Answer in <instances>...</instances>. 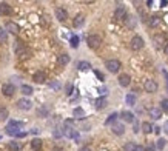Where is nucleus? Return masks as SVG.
<instances>
[{"mask_svg": "<svg viewBox=\"0 0 168 151\" xmlns=\"http://www.w3.org/2000/svg\"><path fill=\"white\" fill-rule=\"evenodd\" d=\"M11 12H12V8L9 6V3L6 2L0 3V16H9Z\"/></svg>", "mask_w": 168, "mask_h": 151, "instance_id": "13", "label": "nucleus"}, {"mask_svg": "<svg viewBox=\"0 0 168 151\" xmlns=\"http://www.w3.org/2000/svg\"><path fill=\"white\" fill-rule=\"evenodd\" d=\"M70 60H71V59H70V56H68V54H60V56H59V65H60V66L68 65V63H70Z\"/></svg>", "mask_w": 168, "mask_h": 151, "instance_id": "23", "label": "nucleus"}, {"mask_svg": "<svg viewBox=\"0 0 168 151\" xmlns=\"http://www.w3.org/2000/svg\"><path fill=\"white\" fill-rule=\"evenodd\" d=\"M107 103H108V102H107L105 97H99V99L96 100V108H97V110H103V108L107 107Z\"/></svg>", "mask_w": 168, "mask_h": 151, "instance_id": "24", "label": "nucleus"}, {"mask_svg": "<svg viewBox=\"0 0 168 151\" xmlns=\"http://www.w3.org/2000/svg\"><path fill=\"white\" fill-rule=\"evenodd\" d=\"M129 46H131L133 51L142 49V48H143V39L140 37V36H134V37L131 39V42H129Z\"/></svg>", "mask_w": 168, "mask_h": 151, "instance_id": "5", "label": "nucleus"}, {"mask_svg": "<svg viewBox=\"0 0 168 151\" xmlns=\"http://www.w3.org/2000/svg\"><path fill=\"white\" fill-rule=\"evenodd\" d=\"M26 134H28V133H26V131H20V133H19V134H17V136H16V137H25V136H26Z\"/></svg>", "mask_w": 168, "mask_h": 151, "instance_id": "47", "label": "nucleus"}, {"mask_svg": "<svg viewBox=\"0 0 168 151\" xmlns=\"http://www.w3.org/2000/svg\"><path fill=\"white\" fill-rule=\"evenodd\" d=\"M148 25H150L151 28H156V26H159V25H161V17H157V16H153V17H150V20H148Z\"/></svg>", "mask_w": 168, "mask_h": 151, "instance_id": "22", "label": "nucleus"}, {"mask_svg": "<svg viewBox=\"0 0 168 151\" xmlns=\"http://www.w3.org/2000/svg\"><path fill=\"white\" fill-rule=\"evenodd\" d=\"M79 151H93V150H91L89 147H82V148H80Z\"/></svg>", "mask_w": 168, "mask_h": 151, "instance_id": "50", "label": "nucleus"}, {"mask_svg": "<svg viewBox=\"0 0 168 151\" xmlns=\"http://www.w3.org/2000/svg\"><path fill=\"white\" fill-rule=\"evenodd\" d=\"M126 23L133 28V26H134V17H128V19H126Z\"/></svg>", "mask_w": 168, "mask_h": 151, "instance_id": "43", "label": "nucleus"}, {"mask_svg": "<svg viewBox=\"0 0 168 151\" xmlns=\"http://www.w3.org/2000/svg\"><path fill=\"white\" fill-rule=\"evenodd\" d=\"M134 151H145V148H143V147H140V145H137V147H136V150Z\"/></svg>", "mask_w": 168, "mask_h": 151, "instance_id": "51", "label": "nucleus"}, {"mask_svg": "<svg viewBox=\"0 0 168 151\" xmlns=\"http://www.w3.org/2000/svg\"><path fill=\"white\" fill-rule=\"evenodd\" d=\"M8 110L6 108H0V122H3V120H6L8 119Z\"/></svg>", "mask_w": 168, "mask_h": 151, "instance_id": "34", "label": "nucleus"}, {"mask_svg": "<svg viewBox=\"0 0 168 151\" xmlns=\"http://www.w3.org/2000/svg\"><path fill=\"white\" fill-rule=\"evenodd\" d=\"M105 66H107V70H108L110 73H113V74L119 73L120 68H122V65H120V62H119L117 59H110V60H107Z\"/></svg>", "mask_w": 168, "mask_h": 151, "instance_id": "2", "label": "nucleus"}, {"mask_svg": "<svg viewBox=\"0 0 168 151\" xmlns=\"http://www.w3.org/2000/svg\"><path fill=\"white\" fill-rule=\"evenodd\" d=\"M165 145H167V140H165V139H159V140H157V144H156L157 150H164V148H165Z\"/></svg>", "mask_w": 168, "mask_h": 151, "instance_id": "36", "label": "nucleus"}, {"mask_svg": "<svg viewBox=\"0 0 168 151\" xmlns=\"http://www.w3.org/2000/svg\"><path fill=\"white\" fill-rule=\"evenodd\" d=\"M9 150L11 151H20V145L17 144V142H9Z\"/></svg>", "mask_w": 168, "mask_h": 151, "instance_id": "37", "label": "nucleus"}, {"mask_svg": "<svg viewBox=\"0 0 168 151\" xmlns=\"http://www.w3.org/2000/svg\"><path fill=\"white\" fill-rule=\"evenodd\" d=\"M161 110L165 111V113H168V99H162V100H161Z\"/></svg>", "mask_w": 168, "mask_h": 151, "instance_id": "35", "label": "nucleus"}, {"mask_svg": "<svg viewBox=\"0 0 168 151\" xmlns=\"http://www.w3.org/2000/svg\"><path fill=\"white\" fill-rule=\"evenodd\" d=\"M31 147H33V150L39 151L42 148V140H40V139H33V140H31Z\"/></svg>", "mask_w": 168, "mask_h": 151, "instance_id": "29", "label": "nucleus"}, {"mask_svg": "<svg viewBox=\"0 0 168 151\" xmlns=\"http://www.w3.org/2000/svg\"><path fill=\"white\" fill-rule=\"evenodd\" d=\"M136 147H137V145H134L133 142H128L125 147H124V150H125V151H134V150H136Z\"/></svg>", "mask_w": 168, "mask_h": 151, "instance_id": "39", "label": "nucleus"}, {"mask_svg": "<svg viewBox=\"0 0 168 151\" xmlns=\"http://www.w3.org/2000/svg\"><path fill=\"white\" fill-rule=\"evenodd\" d=\"M62 136H63V131H62V130H59V128H56V130H54V137H57V139H59V137H62Z\"/></svg>", "mask_w": 168, "mask_h": 151, "instance_id": "41", "label": "nucleus"}, {"mask_svg": "<svg viewBox=\"0 0 168 151\" xmlns=\"http://www.w3.org/2000/svg\"><path fill=\"white\" fill-rule=\"evenodd\" d=\"M84 23H85L84 16H76V19L73 20V26L74 28H80V26H84Z\"/></svg>", "mask_w": 168, "mask_h": 151, "instance_id": "20", "label": "nucleus"}, {"mask_svg": "<svg viewBox=\"0 0 168 151\" xmlns=\"http://www.w3.org/2000/svg\"><path fill=\"white\" fill-rule=\"evenodd\" d=\"M120 117H122V120L126 122V123H134V114L131 113V111H122Z\"/></svg>", "mask_w": 168, "mask_h": 151, "instance_id": "14", "label": "nucleus"}, {"mask_svg": "<svg viewBox=\"0 0 168 151\" xmlns=\"http://www.w3.org/2000/svg\"><path fill=\"white\" fill-rule=\"evenodd\" d=\"M142 131H143L145 134H150V133L153 131V125H151L150 122H143V123H142Z\"/></svg>", "mask_w": 168, "mask_h": 151, "instance_id": "28", "label": "nucleus"}, {"mask_svg": "<svg viewBox=\"0 0 168 151\" xmlns=\"http://www.w3.org/2000/svg\"><path fill=\"white\" fill-rule=\"evenodd\" d=\"M86 43H88V48L97 49L100 46V43H102V37L99 34H91V36H88V39H86Z\"/></svg>", "mask_w": 168, "mask_h": 151, "instance_id": "3", "label": "nucleus"}, {"mask_svg": "<svg viewBox=\"0 0 168 151\" xmlns=\"http://www.w3.org/2000/svg\"><path fill=\"white\" fill-rule=\"evenodd\" d=\"M136 94H133V93H129V94H126V97H125V102H126V105H129V107H134L136 105Z\"/></svg>", "mask_w": 168, "mask_h": 151, "instance_id": "21", "label": "nucleus"}, {"mask_svg": "<svg viewBox=\"0 0 168 151\" xmlns=\"http://www.w3.org/2000/svg\"><path fill=\"white\" fill-rule=\"evenodd\" d=\"M153 42H154L156 48H162V46L165 48V45H167V43H165V37L161 36V34H159V36H154V40H153Z\"/></svg>", "mask_w": 168, "mask_h": 151, "instance_id": "17", "label": "nucleus"}, {"mask_svg": "<svg viewBox=\"0 0 168 151\" xmlns=\"http://www.w3.org/2000/svg\"><path fill=\"white\" fill-rule=\"evenodd\" d=\"M165 131H167V134H168V122H165Z\"/></svg>", "mask_w": 168, "mask_h": 151, "instance_id": "56", "label": "nucleus"}, {"mask_svg": "<svg viewBox=\"0 0 168 151\" xmlns=\"http://www.w3.org/2000/svg\"><path fill=\"white\" fill-rule=\"evenodd\" d=\"M124 19H126V9L124 6H117V9L114 11V20L116 22H120Z\"/></svg>", "mask_w": 168, "mask_h": 151, "instance_id": "10", "label": "nucleus"}, {"mask_svg": "<svg viewBox=\"0 0 168 151\" xmlns=\"http://www.w3.org/2000/svg\"><path fill=\"white\" fill-rule=\"evenodd\" d=\"M162 74H164V77H165V85H167V91H168V73L164 70V71H162Z\"/></svg>", "mask_w": 168, "mask_h": 151, "instance_id": "45", "label": "nucleus"}, {"mask_svg": "<svg viewBox=\"0 0 168 151\" xmlns=\"http://www.w3.org/2000/svg\"><path fill=\"white\" fill-rule=\"evenodd\" d=\"M14 51H16V54L19 56V59L28 57V49H26V46H25L22 42H17V43L14 45Z\"/></svg>", "mask_w": 168, "mask_h": 151, "instance_id": "4", "label": "nucleus"}, {"mask_svg": "<svg viewBox=\"0 0 168 151\" xmlns=\"http://www.w3.org/2000/svg\"><path fill=\"white\" fill-rule=\"evenodd\" d=\"M6 39H8V31L5 28H0V43L6 42Z\"/></svg>", "mask_w": 168, "mask_h": 151, "instance_id": "32", "label": "nucleus"}, {"mask_svg": "<svg viewBox=\"0 0 168 151\" xmlns=\"http://www.w3.org/2000/svg\"><path fill=\"white\" fill-rule=\"evenodd\" d=\"M131 83V77L128 74H120L119 76V85L120 86H128Z\"/></svg>", "mask_w": 168, "mask_h": 151, "instance_id": "18", "label": "nucleus"}, {"mask_svg": "<svg viewBox=\"0 0 168 151\" xmlns=\"http://www.w3.org/2000/svg\"><path fill=\"white\" fill-rule=\"evenodd\" d=\"M5 30H6L8 33L17 34V33H19V25H17V23H14V22H8V23L5 25Z\"/></svg>", "mask_w": 168, "mask_h": 151, "instance_id": "15", "label": "nucleus"}, {"mask_svg": "<svg viewBox=\"0 0 168 151\" xmlns=\"http://www.w3.org/2000/svg\"><path fill=\"white\" fill-rule=\"evenodd\" d=\"M56 19L57 20H60V22H65L66 19H68V12H66V9H63V8H56Z\"/></svg>", "mask_w": 168, "mask_h": 151, "instance_id": "11", "label": "nucleus"}, {"mask_svg": "<svg viewBox=\"0 0 168 151\" xmlns=\"http://www.w3.org/2000/svg\"><path fill=\"white\" fill-rule=\"evenodd\" d=\"M66 94H68V96H71V94H73V85H71V83H68V85H66Z\"/></svg>", "mask_w": 168, "mask_h": 151, "instance_id": "42", "label": "nucleus"}, {"mask_svg": "<svg viewBox=\"0 0 168 151\" xmlns=\"http://www.w3.org/2000/svg\"><path fill=\"white\" fill-rule=\"evenodd\" d=\"M150 116H151L154 120H159V119L162 117V110L154 107V108H151V110H150Z\"/></svg>", "mask_w": 168, "mask_h": 151, "instance_id": "19", "label": "nucleus"}, {"mask_svg": "<svg viewBox=\"0 0 168 151\" xmlns=\"http://www.w3.org/2000/svg\"><path fill=\"white\" fill-rule=\"evenodd\" d=\"M164 51H165V56H168V42H167V45H165V48H164Z\"/></svg>", "mask_w": 168, "mask_h": 151, "instance_id": "53", "label": "nucleus"}, {"mask_svg": "<svg viewBox=\"0 0 168 151\" xmlns=\"http://www.w3.org/2000/svg\"><path fill=\"white\" fill-rule=\"evenodd\" d=\"M52 151H63V148H60V147H54Z\"/></svg>", "mask_w": 168, "mask_h": 151, "instance_id": "52", "label": "nucleus"}, {"mask_svg": "<svg viewBox=\"0 0 168 151\" xmlns=\"http://www.w3.org/2000/svg\"><path fill=\"white\" fill-rule=\"evenodd\" d=\"M111 131H113V134H116V136H122V134L125 133V125L116 122V123L111 126Z\"/></svg>", "mask_w": 168, "mask_h": 151, "instance_id": "12", "label": "nucleus"}, {"mask_svg": "<svg viewBox=\"0 0 168 151\" xmlns=\"http://www.w3.org/2000/svg\"><path fill=\"white\" fill-rule=\"evenodd\" d=\"M70 43H71L73 48H77V46H79V37H77V36H73L71 40H70Z\"/></svg>", "mask_w": 168, "mask_h": 151, "instance_id": "38", "label": "nucleus"}, {"mask_svg": "<svg viewBox=\"0 0 168 151\" xmlns=\"http://www.w3.org/2000/svg\"><path fill=\"white\" fill-rule=\"evenodd\" d=\"M99 93H100V94H102V97H103V96L107 94V88H100V89H99Z\"/></svg>", "mask_w": 168, "mask_h": 151, "instance_id": "48", "label": "nucleus"}, {"mask_svg": "<svg viewBox=\"0 0 168 151\" xmlns=\"http://www.w3.org/2000/svg\"><path fill=\"white\" fill-rule=\"evenodd\" d=\"M133 131H134V133H139V123H137V122H134V126H133Z\"/></svg>", "mask_w": 168, "mask_h": 151, "instance_id": "46", "label": "nucleus"}, {"mask_svg": "<svg viewBox=\"0 0 168 151\" xmlns=\"http://www.w3.org/2000/svg\"><path fill=\"white\" fill-rule=\"evenodd\" d=\"M23 126V122H17V120H12V122H9L8 123V126L5 128L6 130V134L8 136H17L20 131H19V128H22Z\"/></svg>", "mask_w": 168, "mask_h": 151, "instance_id": "1", "label": "nucleus"}, {"mask_svg": "<svg viewBox=\"0 0 168 151\" xmlns=\"http://www.w3.org/2000/svg\"><path fill=\"white\" fill-rule=\"evenodd\" d=\"M143 88H145V91H147V93L153 94V93H156V91H157V83H156L154 80L148 79V80H145V83H143Z\"/></svg>", "mask_w": 168, "mask_h": 151, "instance_id": "7", "label": "nucleus"}, {"mask_svg": "<svg viewBox=\"0 0 168 151\" xmlns=\"http://www.w3.org/2000/svg\"><path fill=\"white\" fill-rule=\"evenodd\" d=\"M73 116H74V117H77V119H84V117H85V111L82 110V108H74V110H73Z\"/></svg>", "mask_w": 168, "mask_h": 151, "instance_id": "30", "label": "nucleus"}, {"mask_svg": "<svg viewBox=\"0 0 168 151\" xmlns=\"http://www.w3.org/2000/svg\"><path fill=\"white\" fill-rule=\"evenodd\" d=\"M37 114H39L40 117H48V114H49V108H48V105H42V107L37 110Z\"/></svg>", "mask_w": 168, "mask_h": 151, "instance_id": "25", "label": "nucleus"}, {"mask_svg": "<svg viewBox=\"0 0 168 151\" xmlns=\"http://www.w3.org/2000/svg\"><path fill=\"white\" fill-rule=\"evenodd\" d=\"M33 80H34L36 83H45V80H46V74H45L43 71H37L36 74L33 76Z\"/></svg>", "mask_w": 168, "mask_h": 151, "instance_id": "16", "label": "nucleus"}, {"mask_svg": "<svg viewBox=\"0 0 168 151\" xmlns=\"http://www.w3.org/2000/svg\"><path fill=\"white\" fill-rule=\"evenodd\" d=\"M2 93H3V96L11 97V96H14V93H16V86H14L12 83H5V85L2 86Z\"/></svg>", "mask_w": 168, "mask_h": 151, "instance_id": "8", "label": "nucleus"}, {"mask_svg": "<svg viewBox=\"0 0 168 151\" xmlns=\"http://www.w3.org/2000/svg\"><path fill=\"white\" fill-rule=\"evenodd\" d=\"M94 74H96V77H97L99 80H105V77H103V74H102L100 71H94Z\"/></svg>", "mask_w": 168, "mask_h": 151, "instance_id": "44", "label": "nucleus"}, {"mask_svg": "<svg viewBox=\"0 0 168 151\" xmlns=\"http://www.w3.org/2000/svg\"><path fill=\"white\" fill-rule=\"evenodd\" d=\"M77 68H79L80 71H86V70L91 68V65H89L88 62H79V63H77Z\"/></svg>", "mask_w": 168, "mask_h": 151, "instance_id": "31", "label": "nucleus"}, {"mask_svg": "<svg viewBox=\"0 0 168 151\" xmlns=\"http://www.w3.org/2000/svg\"><path fill=\"white\" fill-rule=\"evenodd\" d=\"M20 91H22V94H25V96H31V94H33V86H31V85H22Z\"/></svg>", "mask_w": 168, "mask_h": 151, "instance_id": "27", "label": "nucleus"}, {"mask_svg": "<svg viewBox=\"0 0 168 151\" xmlns=\"http://www.w3.org/2000/svg\"><path fill=\"white\" fill-rule=\"evenodd\" d=\"M63 136L65 137H70V139H74V140H79V133L74 130V128H66V126H63Z\"/></svg>", "mask_w": 168, "mask_h": 151, "instance_id": "9", "label": "nucleus"}, {"mask_svg": "<svg viewBox=\"0 0 168 151\" xmlns=\"http://www.w3.org/2000/svg\"><path fill=\"white\" fill-rule=\"evenodd\" d=\"M48 86H49L51 89H54V91L60 89V83H59L57 80H52V82H49V83H48Z\"/></svg>", "mask_w": 168, "mask_h": 151, "instance_id": "33", "label": "nucleus"}, {"mask_svg": "<svg viewBox=\"0 0 168 151\" xmlns=\"http://www.w3.org/2000/svg\"><path fill=\"white\" fill-rule=\"evenodd\" d=\"M31 133H33V134H37V133H39V130H37V128H33V130H31Z\"/></svg>", "mask_w": 168, "mask_h": 151, "instance_id": "55", "label": "nucleus"}, {"mask_svg": "<svg viewBox=\"0 0 168 151\" xmlns=\"http://www.w3.org/2000/svg\"><path fill=\"white\" fill-rule=\"evenodd\" d=\"M145 151H154V147H153V145H148V147L145 148Z\"/></svg>", "mask_w": 168, "mask_h": 151, "instance_id": "49", "label": "nucleus"}, {"mask_svg": "<svg viewBox=\"0 0 168 151\" xmlns=\"http://www.w3.org/2000/svg\"><path fill=\"white\" fill-rule=\"evenodd\" d=\"M66 128H73L74 126V120L73 119H68V120H65V123H63Z\"/></svg>", "mask_w": 168, "mask_h": 151, "instance_id": "40", "label": "nucleus"}, {"mask_svg": "<svg viewBox=\"0 0 168 151\" xmlns=\"http://www.w3.org/2000/svg\"><path fill=\"white\" fill-rule=\"evenodd\" d=\"M16 105H17V108H19V110H22V111H28V110H31V108H33V102H31V100H28L26 97L19 99Z\"/></svg>", "mask_w": 168, "mask_h": 151, "instance_id": "6", "label": "nucleus"}, {"mask_svg": "<svg viewBox=\"0 0 168 151\" xmlns=\"http://www.w3.org/2000/svg\"><path fill=\"white\" fill-rule=\"evenodd\" d=\"M154 133H156V134H159V133H161V128H159V126H156V128H154Z\"/></svg>", "mask_w": 168, "mask_h": 151, "instance_id": "54", "label": "nucleus"}, {"mask_svg": "<svg viewBox=\"0 0 168 151\" xmlns=\"http://www.w3.org/2000/svg\"><path fill=\"white\" fill-rule=\"evenodd\" d=\"M117 117H119V114H117V113L110 114V116H108V119L105 120V125H111V123L114 125V123H116V120H117Z\"/></svg>", "mask_w": 168, "mask_h": 151, "instance_id": "26", "label": "nucleus"}]
</instances>
